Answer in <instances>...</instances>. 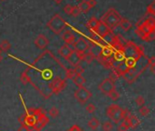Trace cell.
<instances>
[{"label":"cell","mask_w":155,"mask_h":131,"mask_svg":"<svg viewBox=\"0 0 155 131\" xmlns=\"http://www.w3.org/2000/svg\"><path fill=\"white\" fill-rule=\"evenodd\" d=\"M139 112H140V114H141V116H148V115L150 114V109H149V107L146 106H140Z\"/></svg>","instance_id":"cell-26"},{"label":"cell","mask_w":155,"mask_h":131,"mask_svg":"<svg viewBox=\"0 0 155 131\" xmlns=\"http://www.w3.org/2000/svg\"><path fill=\"white\" fill-rule=\"evenodd\" d=\"M95 57L91 54V53H89L88 51L82 57V60H84L87 64H90V63H92L93 62V60L94 59Z\"/></svg>","instance_id":"cell-23"},{"label":"cell","mask_w":155,"mask_h":131,"mask_svg":"<svg viewBox=\"0 0 155 131\" xmlns=\"http://www.w3.org/2000/svg\"><path fill=\"white\" fill-rule=\"evenodd\" d=\"M75 76V73H74V68L73 69H68L67 71H66V77L67 78H73Z\"/></svg>","instance_id":"cell-36"},{"label":"cell","mask_w":155,"mask_h":131,"mask_svg":"<svg viewBox=\"0 0 155 131\" xmlns=\"http://www.w3.org/2000/svg\"><path fill=\"white\" fill-rule=\"evenodd\" d=\"M72 9H73V6L72 5H65V8H64L65 13L67 14V15H70V16H71V13H72Z\"/></svg>","instance_id":"cell-34"},{"label":"cell","mask_w":155,"mask_h":131,"mask_svg":"<svg viewBox=\"0 0 155 131\" xmlns=\"http://www.w3.org/2000/svg\"><path fill=\"white\" fill-rule=\"evenodd\" d=\"M76 1H82V0H76Z\"/></svg>","instance_id":"cell-43"},{"label":"cell","mask_w":155,"mask_h":131,"mask_svg":"<svg viewBox=\"0 0 155 131\" xmlns=\"http://www.w3.org/2000/svg\"><path fill=\"white\" fill-rule=\"evenodd\" d=\"M108 97H109L112 100L116 101V100H118V99L120 98V94H119V92L115 89V90H113L112 92H111V93L108 95Z\"/></svg>","instance_id":"cell-27"},{"label":"cell","mask_w":155,"mask_h":131,"mask_svg":"<svg viewBox=\"0 0 155 131\" xmlns=\"http://www.w3.org/2000/svg\"><path fill=\"white\" fill-rule=\"evenodd\" d=\"M122 52L125 58H134L138 60L142 55V50L141 47L135 45V43L129 42L122 47Z\"/></svg>","instance_id":"cell-5"},{"label":"cell","mask_w":155,"mask_h":131,"mask_svg":"<svg viewBox=\"0 0 155 131\" xmlns=\"http://www.w3.org/2000/svg\"><path fill=\"white\" fill-rule=\"evenodd\" d=\"M120 74H119V72H117L116 70H112L111 73H110V75H109V79H111L112 81H113V82H115L119 77H120Z\"/></svg>","instance_id":"cell-25"},{"label":"cell","mask_w":155,"mask_h":131,"mask_svg":"<svg viewBox=\"0 0 155 131\" xmlns=\"http://www.w3.org/2000/svg\"><path fill=\"white\" fill-rule=\"evenodd\" d=\"M67 60L71 63V65H73L74 67H75V66L79 65L80 62L82 61V57H81L80 55H78L76 52L74 51Z\"/></svg>","instance_id":"cell-15"},{"label":"cell","mask_w":155,"mask_h":131,"mask_svg":"<svg viewBox=\"0 0 155 131\" xmlns=\"http://www.w3.org/2000/svg\"><path fill=\"white\" fill-rule=\"evenodd\" d=\"M87 1H88V3H89V5L91 6L92 8L96 6V1H95V0H87Z\"/></svg>","instance_id":"cell-38"},{"label":"cell","mask_w":155,"mask_h":131,"mask_svg":"<svg viewBox=\"0 0 155 131\" xmlns=\"http://www.w3.org/2000/svg\"><path fill=\"white\" fill-rule=\"evenodd\" d=\"M74 52V50L68 46V45H64V46H62L60 48H59V50H58V53L60 54V56L61 57H63L64 58H65V59H68L69 58V57L72 55V53Z\"/></svg>","instance_id":"cell-14"},{"label":"cell","mask_w":155,"mask_h":131,"mask_svg":"<svg viewBox=\"0 0 155 131\" xmlns=\"http://www.w3.org/2000/svg\"><path fill=\"white\" fill-rule=\"evenodd\" d=\"M126 110L122 109L116 104H112L106 109V116L116 124L123 120V118L126 116Z\"/></svg>","instance_id":"cell-4"},{"label":"cell","mask_w":155,"mask_h":131,"mask_svg":"<svg viewBox=\"0 0 155 131\" xmlns=\"http://www.w3.org/2000/svg\"><path fill=\"white\" fill-rule=\"evenodd\" d=\"M49 39L43 34H39L34 40V44L40 49H45L49 45Z\"/></svg>","instance_id":"cell-12"},{"label":"cell","mask_w":155,"mask_h":131,"mask_svg":"<svg viewBox=\"0 0 155 131\" xmlns=\"http://www.w3.org/2000/svg\"><path fill=\"white\" fill-rule=\"evenodd\" d=\"M72 79H73V82H74L77 87H83V86L85 84V82H86L85 78H84L82 75H75Z\"/></svg>","instance_id":"cell-19"},{"label":"cell","mask_w":155,"mask_h":131,"mask_svg":"<svg viewBox=\"0 0 155 131\" xmlns=\"http://www.w3.org/2000/svg\"><path fill=\"white\" fill-rule=\"evenodd\" d=\"M77 7H78L79 10L81 11V13H82V12H83V13H87V12L92 8L91 6L89 5V3H88L87 0H83V1H81V2L79 3V5H78Z\"/></svg>","instance_id":"cell-18"},{"label":"cell","mask_w":155,"mask_h":131,"mask_svg":"<svg viewBox=\"0 0 155 131\" xmlns=\"http://www.w3.org/2000/svg\"><path fill=\"white\" fill-rule=\"evenodd\" d=\"M81 14V11L79 10L78 7H73V9H72V13H71V16L74 17V18H77L79 17V15Z\"/></svg>","instance_id":"cell-32"},{"label":"cell","mask_w":155,"mask_h":131,"mask_svg":"<svg viewBox=\"0 0 155 131\" xmlns=\"http://www.w3.org/2000/svg\"><path fill=\"white\" fill-rule=\"evenodd\" d=\"M98 88L100 89V91L108 96L111 92H112L113 90H115V84L113 81H112L109 78H105L103 79L98 86Z\"/></svg>","instance_id":"cell-8"},{"label":"cell","mask_w":155,"mask_h":131,"mask_svg":"<svg viewBox=\"0 0 155 131\" xmlns=\"http://www.w3.org/2000/svg\"><path fill=\"white\" fill-rule=\"evenodd\" d=\"M18 121L22 125L27 126L29 128L40 131V129L47 124L49 119L40 108H30L27 114L22 115L18 118Z\"/></svg>","instance_id":"cell-1"},{"label":"cell","mask_w":155,"mask_h":131,"mask_svg":"<svg viewBox=\"0 0 155 131\" xmlns=\"http://www.w3.org/2000/svg\"><path fill=\"white\" fill-rule=\"evenodd\" d=\"M74 70L75 75H82V74L84 72V69L80 65L75 66V67H74Z\"/></svg>","instance_id":"cell-33"},{"label":"cell","mask_w":155,"mask_h":131,"mask_svg":"<svg viewBox=\"0 0 155 131\" xmlns=\"http://www.w3.org/2000/svg\"><path fill=\"white\" fill-rule=\"evenodd\" d=\"M98 23H99V20H98L95 17H93V18H91L88 20V22H87V24H86V27L88 28L89 31L93 32V31L95 30V28H96Z\"/></svg>","instance_id":"cell-16"},{"label":"cell","mask_w":155,"mask_h":131,"mask_svg":"<svg viewBox=\"0 0 155 131\" xmlns=\"http://www.w3.org/2000/svg\"><path fill=\"white\" fill-rule=\"evenodd\" d=\"M135 104L138 106H144L145 104V99L142 96H138L136 98H135Z\"/></svg>","instance_id":"cell-29"},{"label":"cell","mask_w":155,"mask_h":131,"mask_svg":"<svg viewBox=\"0 0 155 131\" xmlns=\"http://www.w3.org/2000/svg\"><path fill=\"white\" fill-rule=\"evenodd\" d=\"M100 126V121L96 118V117H92L89 121H88V126L90 128H92L93 130H95L99 127Z\"/></svg>","instance_id":"cell-20"},{"label":"cell","mask_w":155,"mask_h":131,"mask_svg":"<svg viewBox=\"0 0 155 131\" xmlns=\"http://www.w3.org/2000/svg\"><path fill=\"white\" fill-rule=\"evenodd\" d=\"M74 98L81 104H84L86 103L91 97H92V93L84 86L83 87H79L78 89L74 92Z\"/></svg>","instance_id":"cell-7"},{"label":"cell","mask_w":155,"mask_h":131,"mask_svg":"<svg viewBox=\"0 0 155 131\" xmlns=\"http://www.w3.org/2000/svg\"><path fill=\"white\" fill-rule=\"evenodd\" d=\"M150 71H151V73H152V74H154V73H155V65L150 66Z\"/></svg>","instance_id":"cell-40"},{"label":"cell","mask_w":155,"mask_h":131,"mask_svg":"<svg viewBox=\"0 0 155 131\" xmlns=\"http://www.w3.org/2000/svg\"><path fill=\"white\" fill-rule=\"evenodd\" d=\"M11 48V44L8 40H3L0 42V51L8 52Z\"/></svg>","instance_id":"cell-21"},{"label":"cell","mask_w":155,"mask_h":131,"mask_svg":"<svg viewBox=\"0 0 155 131\" xmlns=\"http://www.w3.org/2000/svg\"><path fill=\"white\" fill-rule=\"evenodd\" d=\"M73 47H74V51L76 52L78 55H80L81 57H83L89 49L90 45L89 43L84 38H80L79 39H77L76 41H74L72 44Z\"/></svg>","instance_id":"cell-6"},{"label":"cell","mask_w":155,"mask_h":131,"mask_svg":"<svg viewBox=\"0 0 155 131\" xmlns=\"http://www.w3.org/2000/svg\"><path fill=\"white\" fill-rule=\"evenodd\" d=\"M54 1H55L56 4H60V3H62V2L64 1V0H54Z\"/></svg>","instance_id":"cell-41"},{"label":"cell","mask_w":155,"mask_h":131,"mask_svg":"<svg viewBox=\"0 0 155 131\" xmlns=\"http://www.w3.org/2000/svg\"><path fill=\"white\" fill-rule=\"evenodd\" d=\"M49 115H50V116H52V117H54V118H55V117H57L58 116H59V110L56 108V107H52L50 110H49Z\"/></svg>","instance_id":"cell-30"},{"label":"cell","mask_w":155,"mask_h":131,"mask_svg":"<svg viewBox=\"0 0 155 131\" xmlns=\"http://www.w3.org/2000/svg\"><path fill=\"white\" fill-rule=\"evenodd\" d=\"M50 87L55 94H59L65 87V81L57 77L51 82Z\"/></svg>","instance_id":"cell-9"},{"label":"cell","mask_w":155,"mask_h":131,"mask_svg":"<svg viewBox=\"0 0 155 131\" xmlns=\"http://www.w3.org/2000/svg\"><path fill=\"white\" fill-rule=\"evenodd\" d=\"M122 123H124L129 128H136L140 124V120L134 115H131L130 113L127 112L126 116L123 118Z\"/></svg>","instance_id":"cell-11"},{"label":"cell","mask_w":155,"mask_h":131,"mask_svg":"<svg viewBox=\"0 0 155 131\" xmlns=\"http://www.w3.org/2000/svg\"><path fill=\"white\" fill-rule=\"evenodd\" d=\"M85 110H86L88 113L92 114V113H93V112L96 110V106H95L93 103H89V104H87V106H85Z\"/></svg>","instance_id":"cell-31"},{"label":"cell","mask_w":155,"mask_h":131,"mask_svg":"<svg viewBox=\"0 0 155 131\" xmlns=\"http://www.w3.org/2000/svg\"><path fill=\"white\" fill-rule=\"evenodd\" d=\"M142 40L146 41V42H151L155 39V29L154 30H151L150 31L149 33H147L146 35H144L142 38H141Z\"/></svg>","instance_id":"cell-22"},{"label":"cell","mask_w":155,"mask_h":131,"mask_svg":"<svg viewBox=\"0 0 155 131\" xmlns=\"http://www.w3.org/2000/svg\"><path fill=\"white\" fill-rule=\"evenodd\" d=\"M62 39L65 41V43L66 45H72L75 40V37L71 30L66 29L62 35Z\"/></svg>","instance_id":"cell-13"},{"label":"cell","mask_w":155,"mask_h":131,"mask_svg":"<svg viewBox=\"0 0 155 131\" xmlns=\"http://www.w3.org/2000/svg\"><path fill=\"white\" fill-rule=\"evenodd\" d=\"M154 14H155V8H154V2H152L147 8V15H150V17H153Z\"/></svg>","instance_id":"cell-28"},{"label":"cell","mask_w":155,"mask_h":131,"mask_svg":"<svg viewBox=\"0 0 155 131\" xmlns=\"http://www.w3.org/2000/svg\"><path fill=\"white\" fill-rule=\"evenodd\" d=\"M18 131H31V128H29L26 125H21V126L18 128Z\"/></svg>","instance_id":"cell-37"},{"label":"cell","mask_w":155,"mask_h":131,"mask_svg":"<svg viewBox=\"0 0 155 131\" xmlns=\"http://www.w3.org/2000/svg\"><path fill=\"white\" fill-rule=\"evenodd\" d=\"M46 27L55 35H60L66 28V22L59 14L54 15L47 22Z\"/></svg>","instance_id":"cell-3"},{"label":"cell","mask_w":155,"mask_h":131,"mask_svg":"<svg viewBox=\"0 0 155 131\" xmlns=\"http://www.w3.org/2000/svg\"><path fill=\"white\" fill-rule=\"evenodd\" d=\"M121 18H122V17L119 14V12L115 8H111L104 13V15H103V17L101 18L100 20L102 22H103L112 30L119 26Z\"/></svg>","instance_id":"cell-2"},{"label":"cell","mask_w":155,"mask_h":131,"mask_svg":"<svg viewBox=\"0 0 155 131\" xmlns=\"http://www.w3.org/2000/svg\"><path fill=\"white\" fill-rule=\"evenodd\" d=\"M119 26L122 28V29L123 30V31H129L131 28V27H132V25H131V23L128 20V19H126V18H121V21H120V23H119Z\"/></svg>","instance_id":"cell-17"},{"label":"cell","mask_w":155,"mask_h":131,"mask_svg":"<svg viewBox=\"0 0 155 131\" xmlns=\"http://www.w3.org/2000/svg\"><path fill=\"white\" fill-rule=\"evenodd\" d=\"M99 38H103L104 37H106L108 34H110L111 32H112V30L103 23V22H102L101 20H99V23H98V25H97V27H96V28H95V30L93 31Z\"/></svg>","instance_id":"cell-10"},{"label":"cell","mask_w":155,"mask_h":131,"mask_svg":"<svg viewBox=\"0 0 155 131\" xmlns=\"http://www.w3.org/2000/svg\"><path fill=\"white\" fill-rule=\"evenodd\" d=\"M102 127L103 131H112L113 128V126L110 121H105L102 124Z\"/></svg>","instance_id":"cell-24"},{"label":"cell","mask_w":155,"mask_h":131,"mask_svg":"<svg viewBox=\"0 0 155 131\" xmlns=\"http://www.w3.org/2000/svg\"><path fill=\"white\" fill-rule=\"evenodd\" d=\"M1 51H0V62H1V60H2V55H1Z\"/></svg>","instance_id":"cell-42"},{"label":"cell","mask_w":155,"mask_h":131,"mask_svg":"<svg viewBox=\"0 0 155 131\" xmlns=\"http://www.w3.org/2000/svg\"><path fill=\"white\" fill-rule=\"evenodd\" d=\"M69 131H81V128L78 126H73L71 128H70V130Z\"/></svg>","instance_id":"cell-39"},{"label":"cell","mask_w":155,"mask_h":131,"mask_svg":"<svg viewBox=\"0 0 155 131\" xmlns=\"http://www.w3.org/2000/svg\"><path fill=\"white\" fill-rule=\"evenodd\" d=\"M128 129H129V127L124 123H122V124H120L117 126V130L118 131H128Z\"/></svg>","instance_id":"cell-35"}]
</instances>
